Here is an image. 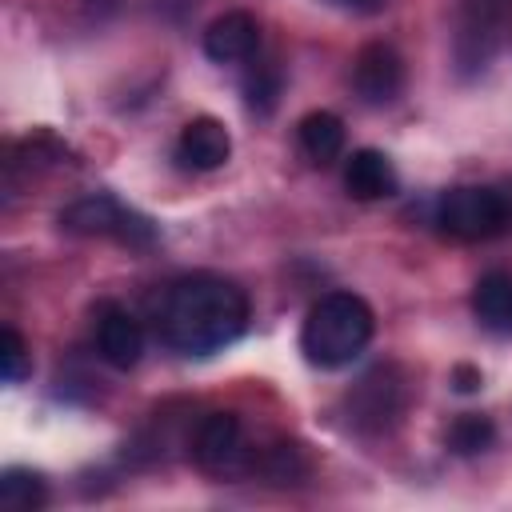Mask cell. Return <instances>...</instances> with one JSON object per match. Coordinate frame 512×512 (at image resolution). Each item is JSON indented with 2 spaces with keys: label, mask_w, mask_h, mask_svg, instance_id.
<instances>
[{
  "label": "cell",
  "mask_w": 512,
  "mask_h": 512,
  "mask_svg": "<svg viewBox=\"0 0 512 512\" xmlns=\"http://www.w3.org/2000/svg\"><path fill=\"white\" fill-rule=\"evenodd\" d=\"M96 352L104 364L128 372L144 356V328L140 320L120 304H100L96 312Z\"/></svg>",
  "instance_id": "obj_7"
},
{
  "label": "cell",
  "mask_w": 512,
  "mask_h": 512,
  "mask_svg": "<svg viewBox=\"0 0 512 512\" xmlns=\"http://www.w3.org/2000/svg\"><path fill=\"white\" fill-rule=\"evenodd\" d=\"M228 152H232V136H228V128H224L220 120L196 116V120H188V124L180 128L176 160H180L184 168H192V172H212V168H220V164L228 160Z\"/></svg>",
  "instance_id": "obj_10"
},
{
  "label": "cell",
  "mask_w": 512,
  "mask_h": 512,
  "mask_svg": "<svg viewBox=\"0 0 512 512\" xmlns=\"http://www.w3.org/2000/svg\"><path fill=\"white\" fill-rule=\"evenodd\" d=\"M60 224L68 232H80V236H108V240H120L128 248H148L156 240V228L152 220H144L140 212L124 208L116 196H84L76 204H68L60 212Z\"/></svg>",
  "instance_id": "obj_4"
},
{
  "label": "cell",
  "mask_w": 512,
  "mask_h": 512,
  "mask_svg": "<svg viewBox=\"0 0 512 512\" xmlns=\"http://www.w3.org/2000/svg\"><path fill=\"white\" fill-rule=\"evenodd\" d=\"M352 84L364 104H392L404 88V60L388 44H364L352 64Z\"/></svg>",
  "instance_id": "obj_8"
},
{
  "label": "cell",
  "mask_w": 512,
  "mask_h": 512,
  "mask_svg": "<svg viewBox=\"0 0 512 512\" xmlns=\"http://www.w3.org/2000/svg\"><path fill=\"white\" fill-rule=\"evenodd\" d=\"M48 504V484L32 468H8L0 476V508L4 512H32Z\"/></svg>",
  "instance_id": "obj_14"
},
{
  "label": "cell",
  "mask_w": 512,
  "mask_h": 512,
  "mask_svg": "<svg viewBox=\"0 0 512 512\" xmlns=\"http://www.w3.org/2000/svg\"><path fill=\"white\" fill-rule=\"evenodd\" d=\"M192 456L204 472L212 476H228L244 464L248 448H244V428L236 412H208L192 436Z\"/></svg>",
  "instance_id": "obj_5"
},
{
  "label": "cell",
  "mask_w": 512,
  "mask_h": 512,
  "mask_svg": "<svg viewBox=\"0 0 512 512\" xmlns=\"http://www.w3.org/2000/svg\"><path fill=\"white\" fill-rule=\"evenodd\" d=\"M296 136H300V148L312 164H332L344 152V124L332 112H308L300 120Z\"/></svg>",
  "instance_id": "obj_13"
},
{
  "label": "cell",
  "mask_w": 512,
  "mask_h": 512,
  "mask_svg": "<svg viewBox=\"0 0 512 512\" xmlns=\"http://www.w3.org/2000/svg\"><path fill=\"white\" fill-rule=\"evenodd\" d=\"M260 48V24L252 12H224L204 28V52L216 64L252 60Z\"/></svg>",
  "instance_id": "obj_9"
},
{
  "label": "cell",
  "mask_w": 512,
  "mask_h": 512,
  "mask_svg": "<svg viewBox=\"0 0 512 512\" xmlns=\"http://www.w3.org/2000/svg\"><path fill=\"white\" fill-rule=\"evenodd\" d=\"M456 388H460V392H476V388H480V372H472V368L460 364V368H456Z\"/></svg>",
  "instance_id": "obj_18"
},
{
  "label": "cell",
  "mask_w": 512,
  "mask_h": 512,
  "mask_svg": "<svg viewBox=\"0 0 512 512\" xmlns=\"http://www.w3.org/2000/svg\"><path fill=\"white\" fill-rule=\"evenodd\" d=\"M376 332L372 308L356 292H328L308 308L300 328V348L316 368H344L352 364Z\"/></svg>",
  "instance_id": "obj_2"
},
{
  "label": "cell",
  "mask_w": 512,
  "mask_h": 512,
  "mask_svg": "<svg viewBox=\"0 0 512 512\" xmlns=\"http://www.w3.org/2000/svg\"><path fill=\"white\" fill-rule=\"evenodd\" d=\"M404 408V380L392 372V368H376L368 372L352 392H348V420L352 428H364V432H376V428H388Z\"/></svg>",
  "instance_id": "obj_6"
},
{
  "label": "cell",
  "mask_w": 512,
  "mask_h": 512,
  "mask_svg": "<svg viewBox=\"0 0 512 512\" xmlns=\"http://www.w3.org/2000/svg\"><path fill=\"white\" fill-rule=\"evenodd\" d=\"M472 312L480 328L512 336V272H484L472 288Z\"/></svg>",
  "instance_id": "obj_12"
},
{
  "label": "cell",
  "mask_w": 512,
  "mask_h": 512,
  "mask_svg": "<svg viewBox=\"0 0 512 512\" xmlns=\"http://www.w3.org/2000/svg\"><path fill=\"white\" fill-rule=\"evenodd\" d=\"M328 4H332V8H344V12H360V16H364V12H380L388 0H328Z\"/></svg>",
  "instance_id": "obj_17"
},
{
  "label": "cell",
  "mask_w": 512,
  "mask_h": 512,
  "mask_svg": "<svg viewBox=\"0 0 512 512\" xmlns=\"http://www.w3.org/2000/svg\"><path fill=\"white\" fill-rule=\"evenodd\" d=\"M508 220H512V208L504 192L484 184H456L436 200V228L452 240H468V244L492 240L508 228Z\"/></svg>",
  "instance_id": "obj_3"
},
{
  "label": "cell",
  "mask_w": 512,
  "mask_h": 512,
  "mask_svg": "<svg viewBox=\"0 0 512 512\" xmlns=\"http://www.w3.org/2000/svg\"><path fill=\"white\" fill-rule=\"evenodd\" d=\"M248 324V296L240 284L216 272H192L172 284L152 304V328L164 348L180 356H212L228 348Z\"/></svg>",
  "instance_id": "obj_1"
},
{
  "label": "cell",
  "mask_w": 512,
  "mask_h": 512,
  "mask_svg": "<svg viewBox=\"0 0 512 512\" xmlns=\"http://www.w3.org/2000/svg\"><path fill=\"white\" fill-rule=\"evenodd\" d=\"M492 440H496V428H492V420H488V416H480V412H464V416L448 428V448H452L456 456L488 452V448H492Z\"/></svg>",
  "instance_id": "obj_15"
},
{
  "label": "cell",
  "mask_w": 512,
  "mask_h": 512,
  "mask_svg": "<svg viewBox=\"0 0 512 512\" xmlns=\"http://www.w3.org/2000/svg\"><path fill=\"white\" fill-rule=\"evenodd\" d=\"M0 360H4V380H8V384H20V380L32 372V364H28V344H24V336H20L12 324L0 332Z\"/></svg>",
  "instance_id": "obj_16"
},
{
  "label": "cell",
  "mask_w": 512,
  "mask_h": 512,
  "mask_svg": "<svg viewBox=\"0 0 512 512\" xmlns=\"http://www.w3.org/2000/svg\"><path fill=\"white\" fill-rule=\"evenodd\" d=\"M344 188L356 196V200H384L400 188V176L392 168V160L376 148H360L348 156L344 164Z\"/></svg>",
  "instance_id": "obj_11"
}]
</instances>
